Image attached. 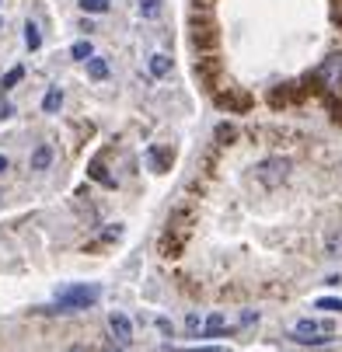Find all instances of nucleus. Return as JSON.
<instances>
[{"label": "nucleus", "mask_w": 342, "mask_h": 352, "mask_svg": "<svg viewBox=\"0 0 342 352\" xmlns=\"http://www.w3.org/2000/svg\"><path fill=\"white\" fill-rule=\"evenodd\" d=\"M332 335H335V328L328 321H314V318H304L290 328L293 342H308V345H325V342H332Z\"/></svg>", "instance_id": "1"}, {"label": "nucleus", "mask_w": 342, "mask_h": 352, "mask_svg": "<svg viewBox=\"0 0 342 352\" xmlns=\"http://www.w3.org/2000/svg\"><path fill=\"white\" fill-rule=\"evenodd\" d=\"M290 157H266L262 164H255V178L262 188H283L290 178Z\"/></svg>", "instance_id": "2"}, {"label": "nucleus", "mask_w": 342, "mask_h": 352, "mask_svg": "<svg viewBox=\"0 0 342 352\" xmlns=\"http://www.w3.org/2000/svg\"><path fill=\"white\" fill-rule=\"evenodd\" d=\"M98 286H74V289H60V311H84L98 300Z\"/></svg>", "instance_id": "3"}, {"label": "nucleus", "mask_w": 342, "mask_h": 352, "mask_svg": "<svg viewBox=\"0 0 342 352\" xmlns=\"http://www.w3.org/2000/svg\"><path fill=\"white\" fill-rule=\"evenodd\" d=\"M314 77L325 91H342V53H328Z\"/></svg>", "instance_id": "4"}, {"label": "nucleus", "mask_w": 342, "mask_h": 352, "mask_svg": "<svg viewBox=\"0 0 342 352\" xmlns=\"http://www.w3.org/2000/svg\"><path fill=\"white\" fill-rule=\"evenodd\" d=\"M109 328H112V335H116V342H119V345L133 342V324H129V318H126V314L112 311V314H109Z\"/></svg>", "instance_id": "5"}, {"label": "nucleus", "mask_w": 342, "mask_h": 352, "mask_svg": "<svg viewBox=\"0 0 342 352\" xmlns=\"http://www.w3.org/2000/svg\"><path fill=\"white\" fill-rule=\"evenodd\" d=\"M49 161H53V150H49L45 143H39V146L32 150V168H35V171H45Z\"/></svg>", "instance_id": "6"}, {"label": "nucleus", "mask_w": 342, "mask_h": 352, "mask_svg": "<svg viewBox=\"0 0 342 352\" xmlns=\"http://www.w3.org/2000/svg\"><path fill=\"white\" fill-rule=\"evenodd\" d=\"M151 74H154V77H168V74H171V56L154 53V56H151Z\"/></svg>", "instance_id": "7"}, {"label": "nucleus", "mask_w": 342, "mask_h": 352, "mask_svg": "<svg viewBox=\"0 0 342 352\" xmlns=\"http://www.w3.org/2000/svg\"><path fill=\"white\" fill-rule=\"evenodd\" d=\"M60 105H63V91H60V87H53V91L42 98V112H56Z\"/></svg>", "instance_id": "8"}, {"label": "nucleus", "mask_w": 342, "mask_h": 352, "mask_svg": "<svg viewBox=\"0 0 342 352\" xmlns=\"http://www.w3.org/2000/svg\"><path fill=\"white\" fill-rule=\"evenodd\" d=\"M87 74H91L94 80H105V77H109V63L98 60V56H91V60H87Z\"/></svg>", "instance_id": "9"}, {"label": "nucleus", "mask_w": 342, "mask_h": 352, "mask_svg": "<svg viewBox=\"0 0 342 352\" xmlns=\"http://www.w3.org/2000/svg\"><path fill=\"white\" fill-rule=\"evenodd\" d=\"M164 11V0H140V14L143 18H158Z\"/></svg>", "instance_id": "10"}, {"label": "nucleus", "mask_w": 342, "mask_h": 352, "mask_svg": "<svg viewBox=\"0 0 342 352\" xmlns=\"http://www.w3.org/2000/svg\"><path fill=\"white\" fill-rule=\"evenodd\" d=\"M70 56H74V60H91V56H94V49H91L87 38H81V42L70 45Z\"/></svg>", "instance_id": "11"}, {"label": "nucleus", "mask_w": 342, "mask_h": 352, "mask_svg": "<svg viewBox=\"0 0 342 352\" xmlns=\"http://www.w3.org/2000/svg\"><path fill=\"white\" fill-rule=\"evenodd\" d=\"M203 328H206V335H224V328H227V318H224V314H210Z\"/></svg>", "instance_id": "12"}, {"label": "nucleus", "mask_w": 342, "mask_h": 352, "mask_svg": "<svg viewBox=\"0 0 342 352\" xmlns=\"http://www.w3.org/2000/svg\"><path fill=\"white\" fill-rule=\"evenodd\" d=\"M25 42H28V49H39V45H42V32H39V25H35V21H28V25H25Z\"/></svg>", "instance_id": "13"}, {"label": "nucleus", "mask_w": 342, "mask_h": 352, "mask_svg": "<svg viewBox=\"0 0 342 352\" xmlns=\"http://www.w3.org/2000/svg\"><path fill=\"white\" fill-rule=\"evenodd\" d=\"M109 4H112V0H81V11L102 14V11H109Z\"/></svg>", "instance_id": "14"}, {"label": "nucleus", "mask_w": 342, "mask_h": 352, "mask_svg": "<svg viewBox=\"0 0 342 352\" xmlns=\"http://www.w3.org/2000/svg\"><path fill=\"white\" fill-rule=\"evenodd\" d=\"M314 307H325V311H339V314H342V300H339V296H321Z\"/></svg>", "instance_id": "15"}, {"label": "nucleus", "mask_w": 342, "mask_h": 352, "mask_svg": "<svg viewBox=\"0 0 342 352\" xmlns=\"http://www.w3.org/2000/svg\"><path fill=\"white\" fill-rule=\"evenodd\" d=\"M328 255L332 258H342V234H332L328 237Z\"/></svg>", "instance_id": "16"}, {"label": "nucleus", "mask_w": 342, "mask_h": 352, "mask_svg": "<svg viewBox=\"0 0 342 352\" xmlns=\"http://www.w3.org/2000/svg\"><path fill=\"white\" fill-rule=\"evenodd\" d=\"M248 102H252L248 94H231V105H237V109H248ZM220 105H227V98H220Z\"/></svg>", "instance_id": "17"}, {"label": "nucleus", "mask_w": 342, "mask_h": 352, "mask_svg": "<svg viewBox=\"0 0 342 352\" xmlns=\"http://www.w3.org/2000/svg\"><path fill=\"white\" fill-rule=\"evenodd\" d=\"M21 77H25V70H21V67H14V70H11V74L4 77V91H11V87H14V84H18Z\"/></svg>", "instance_id": "18"}, {"label": "nucleus", "mask_w": 342, "mask_h": 352, "mask_svg": "<svg viewBox=\"0 0 342 352\" xmlns=\"http://www.w3.org/2000/svg\"><path fill=\"white\" fill-rule=\"evenodd\" d=\"M217 136H227L224 143H231V140L237 136V129H234V126H217Z\"/></svg>", "instance_id": "19"}, {"label": "nucleus", "mask_w": 342, "mask_h": 352, "mask_svg": "<svg viewBox=\"0 0 342 352\" xmlns=\"http://www.w3.org/2000/svg\"><path fill=\"white\" fill-rule=\"evenodd\" d=\"M185 324H189V331H200V324H203V321H200V314H189V321H185Z\"/></svg>", "instance_id": "20"}, {"label": "nucleus", "mask_w": 342, "mask_h": 352, "mask_svg": "<svg viewBox=\"0 0 342 352\" xmlns=\"http://www.w3.org/2000/svg\"><path fill=\"white\" fill-rule=\"evenodd\" d=\"M175 352H227V349H175Z\"/></svg>", "instance_id": "21"}, {"label": "nucleus", "mask_w": 342, "mask_h": 352, "mask_svg": "<svg viewBox=\"0 0 342 352\" xmlns=\"http://www.w3.org/2000/svg\"><path fill=\"white\" fill-rule=\"evenodd\" d=\"M4 168H8V157H0V175H4Z\"/></svg>", "instance_id": "22"}, {"label": "nucleus", "mask_w": 342, "mask_h": 352, "mask_svg": "<svg viewBox=\"0 0 342 352\" xmlns=\"http://www.w3.org/2000/svg\"><path fill=\"white\" fill-rule=\"evenodd\" d=\"M70 352H87V349H84V345H74V349H70Z\"/></svg>", "instance_id": "23"}, {"label": "nucleus", "mask_w": 342, "mask_h": 352, "mask_svg": "<svg viewBox=\"0 0 342 352\" xmlns=\"http://www.w3.org/2000/svg\"><path fill=\"white\" fill-rule=\"evenodd\" d=\"M109 352H119V349H109Z\"/></svg>", "instance_id": "24"}]
</instances>
